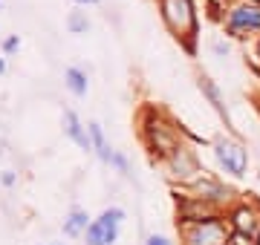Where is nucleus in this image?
<instances>
[{
  "label": "nucleus",
  "instance_id": "f257e3e1",
  "mask_svg": "<svg viewBox=\"0 0 260 245\" xmlns=\"http://www.w3.org/2000/svg\"><path fill=\"white\" fill-rule=\"evenodd\" d=\"M121 217H124V214H121L119 208L104 211L102 217L87 228V245H110V242H116V228H119Z\"/></svg>",
  "mask_w": 260,
  "mask_h": 245
},
{
  "label": "nucleus",
  "instance_id": "f03ea898",
  "mask_svg": "<svg viewBox=\"0 0 260 245\" xmlns=\"http://www.w3.org/2000/svg\"><path fill=\"white\" fill-rule=\"evenodd\" d=\"M165 18L171 23V29L179 32V35L194 32V12H191L188 0H165Z\"/></svg>",
  "mask_w": 260,
  "mask_h": 245
},
{
  "label": "nucleus",
  "instance_id": "7ed1b4c3",
  "mask_svg": "<svg viewBox=\"0 0 260 245\" xmlns=\"http://www.w3.org/2000/svg\"><path fill=\"white\" fill-rule=\"evenodd\" d=\"M217 159H220V165H223L229 173H234V176H240L243 170H246V150H243L240 144L234 142H217Z\"/></svg>",
  "mask_w": 260,
  "mask_h": 245
},
{
  "label": "nucleus",
  "instance_id": "20e7f679",
  "mask_svg": "<svg viewBox=\"0 0 260 245\" xmlns=\"http://www.w3.org/2000/svg\"><path fill=\"white\" fill-rule=\"evenodd\" d=\"M223 239H225V231L217 219H203V222H197L191 236H188L191 245H220Z\"/></svg>",
  "mask_w": 260,
  "mask_h": 245
},
{
  "label": "nucleus",
  "instance_id": "39448f33",
  "mask_svg": "<svg viewBox=\"0 0 260 245\" xmlns=\"http://www.w3.org/2000/svg\"><path fill=\"white\" fill-rule=\"evenodd\" d=\"M64 130H67V136L73 139L78 147H84V150H90L93 147V139L84 133V127H81V121L75 118V113L73 110H64Z\"/></svg>",
  "mask_w": 260,
  "mask_h": 245
},
{
  "label": "nucleus",
  "instance_id": "423d86ee",
  "mask_svg": "<svg viewBox=\"0 0 260 245\" xmlns=\"http://www.w3.org/2000/svg\"><path fill=\"white\" fill-rule=\"evenodd\" d=\"M234 29H260V6H240L232 12Z\"/></svg>",
  "mask_w": 260,
  "mask_h": 245
},
{
  "label": "nucleus",
  "instance_id": "0eeeda50",
  "mask_svg": "<svg viewBox=\"0 0 260 245\" xmlns=\"http://www.w3.org/2000/svg\"><path fill=\"white\" fill-rule=\"evenodd\" d=\"M84 228H87V214H84V211H73L70 219L64 222V234L75 236L78 231H84Z\"/></svg>",
  "mask_w": 260,
  "mask_h": 245
},
{
  "label": "nucleus",
  "instance_id": "6e6552de",
  "mask_svg": "<svg viewBox=\"0 0 260 245\" xmlns=\"http://www.w3.org/2000/svg\"><path fill=\"white\" fill-rule=\"evenodd\" d=\"M64 78H67V87H70L75 95H84V93H87V78H84L78 69H67Z\"/></svg>",
  "mask_w": 260,
  "mask_h": 245
},
{
  "label": "nucleus",
  "instance_id": "1a4fd4ad",
  "mask_svg": "<svg viewBox=\"0 0 260 245\" xmlns=\"http://www.w3.org/2000/svg\"><path fill=\"white\" fill-rule=\"evenodd\" d=\"M90 136H93V144L99 147V156H102L104 161H113V150H107L104 136H102V127H99V124H90Z\"/></svg>",
  "mask_w": 260,
  "mask_h": 245
},
{
  "label": "nucleus",
  "instance_id": "9d476101",
  "mask_svg": "<svg viewBox=\"0 0 260 245\" xmlns=\"http://www.w3.org/2000/svg\"><path fill=\"white\" fill-rule=\"evenodd\" d=\"M234 219H237L240 234H251V231H254V217H251L249 211H237V214H234Z\"/></svg>",
  "mask_w": 260,
  "mask_h": 245
},
{
  "label": "nucleus",
  "instance_id": "9b49d317",
  "mask_svg": "<svg viewBox=\"0 0 260 245\" xmlns=\"http://www.w3.org/2000/svg\"><path fill=\"white\" fill-rule=\"evenodd\" d=\"M203 90L208 93V98L214 101V107H217V110H223V98H220V93H217V87H214L211 81H208V78H203Z\"/></svg>",
  "mask_w": 260,
  "mask_h": 245
},
{
  "label": "nucleus",
  "instance_id": "f8f14e48",
  "mask_svg": "<svg viewBox=\"0 0 260 245\" xmlns=\"http://www.w3.org/2000/svg\"><path fill=\"white\" fill-rule=\"evenodd\" d=\"M70 29H73V32H87V20H84L81 12H73V15H70Z\"/></svg>",
  "mask_w": 260,
  "mask_h": 245
},
{
  "label": "nucleus",
  "instance_id": "ddd939ff",
  "mask_svg": "<svg viewBox=\"0 0 260 245\" xmlns=\"http://www.w3.org/2000/svg\"><path fill=\"white\" fill-rule=\"evenodd\" d=\"M148 245H171V242H168L165 236H150V239H148Z\"/></svg>",
  "mask_w": 260,
  "mask_h": 245
},
{
  "label": "nucleus",
  "instance_id": "4468645a",
  "mask_svg": "<svg viewBox=\"0 0 260 245\" xmlns=\"http://www.w3.org/2000/svg\"><path fill=\"white\" fill-rule=\"evenodd\" d=\"M15 47H18V38H9V40H6V49H9V52H12Z\"/></svg>",
  "mask_w": 260,
  "mask_h": 245
},
{
  "label": "nucleus",
  "instance_id": "2eb2a0df",
  "mask_svg": "<svg viewBox=\"0 0 260 245\" xmlns=\"http://www.w3.org/2000/svg\"><path fill=\"white\" fill-rule=\"evenodd\" d=\"M78 3H95V0H78Z\"/></svg>",
  "mask_w": 260,
  "mask_h": 245
},
{
  "label": "nucleus",
  "instance_id": "dca6fc26",
  "mask_svg": "<svg viewBox=\"0 0 260 245\" xmlns=\"http://www.w3.org/2000/svg\"><path fill=\"white\" fill-rule=\"evenodd\" d=\"M0 72H3V58H0Z\"/></svg>",
  "mask_w": 260,
  "mask_h": 245
}]
</instances>
